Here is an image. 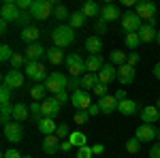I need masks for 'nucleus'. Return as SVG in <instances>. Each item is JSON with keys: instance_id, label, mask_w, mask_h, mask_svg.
<instances>
[{"instance_id": "obj_1", "label": "nucleus", "mask_w": 160, "mask_h": 158, "mask_svg": "<svg viewBox=\"0 0 160 158\" xmlns=\"http://www.w3.org/2000/svg\"><path fill=\"white\" fill-rule=\"evenodd\" d=\"M51 41H53L56 47H60V49L68 47V45H73V41H75V30L68 24L56 26L53 32H51Z\"/></svg>"}, {"instance_id": "obj_2", "label": "nucleus", "mask_w": 160, "mask_h": 158, "mask_svg": "<svg viewBox=\"0 0 160 158\" xmlns=\"http://www.w3.org/2000/svg\"><path fill=\"white\" fill-rule=\"evenodd\" d=\"M135 13L143 19V24H149V26H156V4L152 2V0H137V7H135Z\"/></svg>"}, {"instance_id": "obj_3", "label": "nucleus", "mask_w": 160, "mask_h": 158, "mask_svg": "<svg viewBox=\"0 0 160 158\" xmlns=\"http://www.w3.org/2000/svg\"><path fill=\"white\" fill-rule=\"evenodd\" d=\"M53 7H56V2H53V0H32L30 13H32V17H34V19L43 22V19L53 17Z\"/></svg>"}, {"instance_id": "obj_4", "label": "nucleus", "mask_w": 160, "mask_h": 158, "mask_svg": "<svg viewBox=\"0 0 160 158\" xmlns=\"http://www.w3.org/2000/svg\"><path fill=\"white\" fill-rule=\"evenodd\" d=\"M66 71H68V75L71 77H83V75L88 73V69H86V60L81 58V54H68L66 56Z\"/></svg>"}, {"instance_id": "obj_5", "label": "nucleus", "mask_w": 160, "mask_h": 158, "mask_svg": "<svg viewBox=\"0 0 160 158\" xmlns=\"http://www.w3.org/2000/svg\"><path fill=\"white\" fill-rule=\"evenodd\" d=\"M45 88H47V92H51V94L56 96L58 92H62V90L68 88V77L64 73H60V71H53V73H49V77L45 79Z\"/></svg>"}, {"instance_id": "obj_6", "label": "nucleus", "mask_w": 160, "mask_h": 158, "mask_svg": "<svg viewBox=\"0 0 160 158\" xmlns=\"http://www.w3.org/2000/svg\"><path fill=\"white\" fill-rule=\"evenodd\" d=\"M120 24H122L124 32L128 34V32H139L141 26H143V19H141L135 11H126L122 15V19H120Z\"/></svg>"}, {"instance_id": "obj_7", "label": "nucleus", "mask_w": 160, "mask_h": 158, "mask_svg": "<svg viewBox=\"0 0 160 158\" xmlns=\"http://www.w3.org/2000/svg\"><path fill=\"white\" fill-rule=\"evenodd\" d=\"M24 73H26V77H30V79H34V81H43L45 84V79L49 77L47 75V71H45V66L41 64V62H26V66H24Z\"/></svg>"}, {"instance_id": "obj_8", "label": "nucleus", "mask_w": 160, "mask_h": 158, "mask_svg": "<svg viewBox=\"0 0 160 158\" xmlns=\"http://www.w3.org/2000/svg\"><path fill=\"white\" fill-rule=\"evenodd\" d=\"M19 7H17V2L15 0H7V2H2V7H0V19H4V22H9V24H17V19H19Z\"/></svg>"}, {"instance_id": "obj_9", "label": "nucleus", "mask_w": 160, "mask_h": 158, "mask_svg": "<svg viewBox=\"0 0 160 158\" xmlns=\"http://www.w3.org/2000/svg\"><path fill=\"white\" fill-rule=\"evenodd\" d=\"M71 105H73L77 111H88L90 105H92L90 92H86V90H75L73 94H71Z\"/></svg>"}, {"instance_id": "obj_10", "label": "nucleus", "mask_w": 160, "mask_h": 158, "mask_svg": "<svg viewBox=\"0 0 160 158\" xmlns=\"http://www.w3.org/2000/svg\"><path fill=\"white\" fill-rule=\"evenodd\" d=\"M24 71H17V69H11V71H7V73L2 75V85H7V88H11V90H17V88H22L24 85Z\"/></svg>"}, {"instance_id": "obj_11", "label": "nucleus", "mask_w": 160, "mask_h": 158, "mask_svg": "<svg viewBox=\"0 0 160 158\" xmlns=\"http://www.w3.org/2000/svg\"><path fill=\"white\" fill-rule=\"evenodd\" d=\"M4 139L9 141V143H19L22 139H24V128H22V122H11V124H7L4 126Z\"/></svg>"}, {"instance_id": "obj_12", "label": "nucleus", "mask_w": 160, "mask_h": 158, "mask_svg": "<svg viewBox=\"0 0 160 158\" xmlns=\"http://www.w3.org/2000/svg\"><path fill=\"white\" fill-rule=\"evenodd\" d=\"M124 13L120 11V7L118 4H113V2H107V4H102V9H100V19L102 22H115V19H122Z\"/></svg>"}, {"instance_id": "obj_13", "label": "nucleus", "mask_w": 160, "mask_h": 158, "mask_svg": "<svg viewBox=\"0 0 160 158\" xmlns=\"http://www.w3.org/2000/svg\"><path fill=\"white\" fill-rule=\"evenodd\" d=\"M135 137L141 141V143H149V141H154V139L158 137V130H156L152 124H141V126L135 130Z\"/></svg>"}, {"instance_id": "obj_14", "label": "nucleus", "mask_w": 160, "mask_h": 158, "mask_svg": "<svg viewBox=\"0 0 160 158\" xmlns=\"http://www.w3.org/2000/svg\"><path fill=\"white\" fill-rule=\"evenodd\" d=\"M41 105H43V115H45V118H58V115H60L62 105L56 100V96H47Z\"/></svg>"}, {"instance_id": "obj_15", "label": "nucleus", "mask_w": 160, "mask_h": 158, "mask_svg": "<svg viewBox=\"0 0 160 158\" xmlns=\"http://www.w3.org/2000/svg\"><path fill=\"white\" fill-rule=\"evenodd\" d=\"M137 77V71L135 66H130V64H122V66H118V81L122 85H130L135 81Z\"/></svg>"}, {"instance_id": "obj_16", "label": "nucleus", "mask_w": 160, "mask_h": 158, "mask_svg": "<svg viewBox=\"0 0 160 158\" xmlns=\"http://www.w3.org/2000/svg\"><path fill=\"white\" fill-rule=\"evenodd\" d=\"M24 56H26V60H30V62H38L41 58H47V47H43L41 43L28 45Z\"/></svg>"}, {"instance_id": "obj_17", "label": "nucleus", "mask_w": 160, "mask_h": 158, "mask_svg": "<svg viewBox=\"0 0 160 158\" xmlns=\"http://www.w3.org/2000/svg\"><path fill=\"white\" fill-rule=\"evenodd\" d=\"M19 37H22V41H24L26 45H34L38 38L43 37V30L37 28V26H28V28L22 30V34H19Z\"/></svg>"}, {"instance_id": "obj_18", "label": "nucleus", "mask_w": 160, "mask_h": 158, "mask_svg": "<svg viewBox=\"0 0 160 158\" xmlns=\"http://www.w3.org/2000/svg\"><path fill=\"white\" fill-rule=\"evenodd\" d=\"M98 79L102 81V84H107V85L113 84V81L118 79V66H113L111 62H107V64L98 71Z\"/></svg>"}, {"instance_id": "obj_19", "label": "nucleus", "mask_w": 160, "mask_h": 158, "mask_svg": "<svg viewBox=\"0 0 160 158\" xmlns=\"http://www.w3.org/2000/svg\"><path fill=\"white\" fill-rule=\"evenodd\" d=\"M86 51H88V56H100V51H102V38L98 34L88 37L86 38Z\"/></svg>"}, {"instance_id": "obj_20", "label": "nucleus", "mask_w": 160, "mask_h": 158, "mask_svg": "<svg viewBox=\"0 0 160 158\" xmlns=\"http://www.w3.org/2000/svg\"><path fill=\"white\" fill-rule=\"evenodd\" d=\"M98 107H100V113H105V115H111L113 111L118 109V100H115V96L107 94V96L98 98Z\"/></svg>"}, {"instance_id": "obj_21", "label": "nucleus", "mask_w": 160, "mask_h": 158, "mask_svg": "<svg viewBox=\"0 0 160 158\" xmlns=\"http://www.w3.org/2000/svg\"><path fill=\"white\" fill-rule=\"evenodd\" d=\"M160 118V111L156 105H145L143 109H141V120L143 124H154V122H158Z\"/></svg>"}, {"instance_id": "obj_22", "label": "nucleus", "mask_w": 160, "mask_h": 158, "mask_svg": "<svg viewBox=\"0 0 160 158\" xmlns=\"http://www.w3.org/2000/svg\"><path fill=\"white\" fill-rule=\"evenodd\" d=\"M41 147H43V152L45 154H56L58 150H60V139L56 137V135H49V137H43V143H41Z\"/></svg>"}, {"instance_id": "obj_23", "label": "nucleus", "mask_w": 160, "mask_h": 158, "mask_svg": "<svg viewBox=\"0 0 160 158\" xmlns=\"http://www.w3.org/2000/svg\"><path fill=\"white\" fill-rule=\"evenodd\" d=\"M37 126H38V130H41V135H45V137L56 135V130H58V124H56L53 118H43L41 122H37Z\"/></svg>"}, {"instance_id": "obj_24", "label": "nucleus", "mask_w": 160, "mask_h": 158, "mask_svg": "<svg viewBox=\"0 0 160 158\" xmlns=\"http://www.w3.org/2000/svg\"><path fill=\"white\" fill-rule=\"evenodd\" d=\"M100 9L102 7H98V2H94V0H86L81 4V13L86 17H96V19H100Z\"/></svg>"}, {"instance_id": "obj_25", "label": "nucleus", "mask_w": 160, "mask_h": 158, "mask_svg": "<svg viewBox=\"0 0 160 158\" xmlns=\"http://www.w3.org/2000/svg\"><path fill=\"white\" fill-rule=\"evenodd\" d=\"M118 111H120L122 115H135L137 111H139V103L132 100V98H126L122 103H118Z\"/></svg>"}, {"instance_id": "obj_26", "label": "nucleus", "mask_w": 160, "mask_h": 158, "mask_svg": "<svg viewBox=\"0 0 160 158\" xmlns=\"http://www.w3.org/2000/svg\"><path fill=\"white\" fill-rule=\"evenodd\" d=\"M156 34H158V30H156L154 26H149V24H143L141 30H139L141 43H154V41H156Z\"/></svg>"}, {"instance_id": "obj_27", "label": "nucleus", "mask_w": 160, "mask_h": 158, "mask_svg": "<svg viewBox=\"0 0 160 158\" xmlns=\"http://www.w3.org/2000/svg\"><path fill=\"white\" fill-rule=\"evenodd\" d=\"M30 118V109H28V105L26 103H15L13 105V120L15 122H24Z\"/></svg>"}, {"instance_id": "obj_28", "label": "nucleus", "mask_w": 160, "mask_h": 158, "mask_svg": "<svg viewBox=\"0 0 160 158\" xmlns=\"http://www.w3.org/2000/svg\"><path fill=\"white\" fill-rule=\"evenodd\" d=\"M102 66H105L102 56H88V58H86V69H88V73H98Z\"/></svg>"}, {"instance_id": "obj_29", "label": "nucleus", "mask_w": 160, "mask_h": 158, "mask_svg": "<svg viewBox=\"0 0 160 158\" xmlns=\"http://www.w3.org/2000/svg\"><path fill=\"white\" fill-rule=\"evenodd\" d=\"M47 60L51 62V64H62V62L66 60V56H64V49L60 47H47Z\"/></svg>"}, {"instance_id": "obj_30", "label": "nucleus", "mask_w": 160, "mask_h": 158, "mask_svg": "<svg viewBox=\"0 0 160 158\" xmlns=\"http://www.w3.org/2000/svg\"><path fill=\"white\" fill-rule=\"evenodd\" d=\"M98 73H86L83 77H81V90H94V85L98 84Z\"/></svg>"}, {"instance_id": "obj_31", "label": "nucleus", "mask_w": 160, "mask_h": 158, "mask_svg": "<svg viewBox=\"0 0 160 158\" xmlns=\"http://www.w3.org/2000/svg\"><path fill=\"white\" fill-rule=\"evenodd\" d=\"M30 96L34 98L37 103H43L45 98H47V88H45V84H37L30 88Z\"/></svg>"}, {"instance_id": "obj_32", "label": "nucleus", "mask_w": 160, "mask_h": 158, "mask_svg": "<svg viewBox=\"0 0 160 158\" xmlns=\"http://www.w3.org/2000/svg\"><path fill=\"white\" fill-rule=\"evenodd\" d=\"M53 17H56L58 22H68V19H71V13H68V9H66L62 2H56V7H53Z\"/></svg>"}, {"instance_id": "obj_33", "label": "nucleus", "mask_w": 160, "mask_h": 158, "mask_svg": "<svg viewBox=\"0 0 160 158\" xmlns=\"http://www.w3.org/2000/svg\"><path fill=\"white\" fill-rule=\"evenodd\" d=\"M68 141L73 143V147H83V145H88V137L81 130H75V133H71V137H68Z\"/></svg>"}, {"instance_id": "obj_34", "label": "nucleus", "mask_w": 160, "mask_h": 158, "mask_svg": "<svg viewBox=\"0 0 160 158\" xmlns=\"http://www.w3.org/2000/svg\"><path fill=\"white\" fill-rule=\"evenodd\" d=\"M126 58H128V54H124V51H120V49H113V51L109 54V62L113 64V66L126 64Z\"/></svg>"}, {"instance_id": "obj_35", "label": "nucleus", "mask_w": 160, "mask_h": 158, "mask_svg": "<svg viewBox=\"0 0 160 158\" xmlns=\"http://www.w3.org/2000/svg\"><path fill=\"white\" fill-rule=\"evenodd\" d=\"M124 45L130 49V51H135L139 45H141V38H139V32H128L126 37H124Z\"/></svg>"}, {"instance_id": "obj_36", "label": "nucleus", "mask_w": 160, "mask_h": 158, "mask_svg": "<svg viewBox=\"0 0 160 158\" xmlns=\"http://www.w3.org/2000/svg\"><path fill=\"white\" fill-rule=\"evenodd\" d=\"M86 24V15H83V13L81 11H77V13H71V19H68V26H71V28H81V26Z\"/></svg>"}, {"instance_id": "obj_37", "label": "nucleus", "mask_w": 160, "mask_h": 158, "mask_svg": "<svg viewBox=\"0 0 160 158\" xmlns=\"http://www.w3.org/2000/svg\"><path fill=\"white\" fill-rule=\"evenodd\" d=\"M26 56L24 54H17V51H15V54H13V58H11V69H17V71H22V69H24L26 66Z\"/></svg>"}, {"instance_id": "obj_38", "label": "nucleus", "mask_w": 160, "mask_h": 158, "mask_svg": "<svg viewBox=\"0 0 160 158\" xmlns=\"http://www.w3.org/2000/svg\"><path fill=\"white\" fill-rule=\"evenodd\" d=\"M30 115H32V120L41 122L45 115H43V105L41 103H30Z\"/></svg>"}, {"instance_id": "obj_39", "label": "nucleus", "mask_w": 160, "mask_h": 158, "mask_svg": "<svg viewBox=\"0 0 160 158\" xmlns=\"http://www.w3.org/2000/svg\"><path fill=\"white\" fill-rule=\"evenodd\" d=\"M139 150H141V141H139L137 137H130V139L126 141V152H128V154H139Z\"/></svg>"}, {"instance_id": "obj_40", "label": "nucleus", "mask_w": 160, "mask_h": 158, "mask_svg": "<svg viewBox=\"0 0 160 158\" xmlns=\"http://www.w3.org/2000/svg\"><path fill=\"white\" fill-rule=\"evenodd\" d=\"M13 54H15V51H13L7 43H2V45H0V62H11Z\"/></svg>"}, {"instance_id": "obj_41", "label": "nucleus", "mask_w": 160, "mask_h": 158, "mask_svg": "<svg viewBox=\"0 0 160 158\" xmlns=\"http://www.w3.org/2000/svg\"><path fill=\"white\" fill-rule=\"evenodd\" d=\"M11 88H7V85H0V105H7V103H11Z\"/></svg>"}, {"instance_id": "obj_42", "label": "nucleus", "mask_w": 160, "mask_h": 158, "mask_svg": "<svg viewBox=\"0 0 160 158\" xmlns=\"http://www.w3.org/2000/svg\"><path fill=\"white\" fill-rule=\"evenodd\" d=\"M94 156V152H92V145H83L77 150V154H75V158H92Z\"/></svg>"}, {"instance_id": "obj_43", "label": "nucleus", "mask_w": 160, "mask_h": 158, "mask_svg": "<svg viewBox=\"0 0 160 158\" xmlns=\"http://www.w3.org/2000/svg\"><path fill=\"white\" fill-rule=\"evenodd\" d=\"M56 137H58V139H62V141H64V139H68V137H71V130H68V126H66V124H58Z\"/></svg>"}, {"instance_id": "obj_44", "label": "nucleus", "mask_w": 160, "mask_h": 158, "mask_svg": "<svg viewBox=\"0 0 160 158\" xmlns=\"http://www.w3.org/2000/svg\"><path fill=\"white\" fill-rule=\"evenodd\" d=\"M107 90H109V85L102 84V81H98V84L94 85V90H92V92H94L98 98H102V96H107Z\"/></svg>"}, {"instance_id": "obj_45", "label": "nucleus", "mask_w": 160, "mask_h": 158, "mask_svg": "<svg viewBox=\"0 0 160 158\" xmlns=\"http://www.w3.org/2000/svg\"><path fill=\"white\" fill-rule=\"evenodd\" d=\"M88 120H90V113H88V111H77V113H75V118H73V122H75V124H79V126H81V124H86Z\"/></svg>"}, {"instance_id": "obj_46", "label": "nucleus", "mask_w": 160, "mask_h": 158, "mask_svg": "<svg viewBox=\"0 0 160 158\" xmlns=\"http://www.w3.org/2000/svg\"><path fill=\"white\" fill-rule=\"evenodd\" d=\"M68 88H71V90H81V77H71V75H68Z\"/></svg>"}, {"instance_id": "obj_47", "label": "nucleus", "mask_w": 160, "mask_h": 158, "mask_svg": "<svg viewBox=\"0 0 160 158\" xmlns=\"http://www.w3.org/2000/svg\"><path fill=\"white\" fill-rule=\"evenodd\" d=\"M139 62H141V56H139L137 51H130V54H128V58H126V64H130V66H137Z\"/></svg>"}, {"instance_id": "obj_48", "label": "nucleus", "mask_w": 160, "mask_h": 158, "mask_svg": "<svg viewBox=\"0 0 160 158\" xmlns=\"http://www.w3.org/2000/svg\"><path fill=\"white\" fill-rule=\"evenodd\" d=\"M56 100H58L60 105H66V103H71V96H68V92H66V90H62V92L56 94Z\"/></svg>"}, {"instance_id": "obj_49", "label": "nucleus", "mask_w": 160, "mask_h": 158, "mask_svg": "<svg viewBox=\"0 0 160 158\" xmlns=\"http://www.w3.org/2000/svg\"><path fill=\"white\" fill-rule=\"evenodd\" d=\"M94 30H96L98 34H105V32H107V22H102V19H96V24H94Z\"/></svg>"}, {"instance_id": "obj_50", "label": "nucleus", "mask_w": 160, "mask_h": 158, "mask_svg": "<svg viewBox=\"0 0 160 158\" xmlns=\"http://www.w3.org/2000/svg\"><path fill=\"white\" fill-rule=\"evenodd\" d=\"M22 156H24V154H22V152H17L15 147H11V150H7V152L2 154V158H22Z\"/></svg>"}, {"instance_id": "obj_51", "label": "nucleus", "mask_w": 160, "mask_h": 158, "mask_svg": "<svg viewBox=\"0 0 160 158\" xmlns=\"http://www.w3.org/2000/svg\"><path fill=\"white\" fill-rule=\"evenodd\" d=\"M149 158H160V143L158 141L149 147Z\"/></svg>"}, {"instance_id": "obj_52", "label": "nucleus", "mask_w": 160, "mask_h": 158, "mask_svg": "<svg viewBox=\"0 0 160 158\" xmlns=\"http://www.w3.org/2000/svg\"><path fill=\"white\" fill-rule=\"evenodd\" d=\"M113 96H115V100H118V103H122V100H126V90H124V88H120V90H115V94H113Z\"/></svg>"}, {"instance_id": "obj_53", "label": "nucleus", "mask_w": 160, "mask_h": 158, "mask_svg": "<svg viewBox=\"0 0 160 158\" xmlns=\"http://www.w3.org/2000/svg\"><path fill=\"white\" fill-rule=\"evenodd\" d=\"M71 150H73V143H71L68 139L60 141V152H71Z\"/></svg>"}, {"instance_id": "obj_54", "label": "nucleus", "mask_w": 160, "mask_h": 158, "mask_svg": "<svg viewBox=\"0 0 160 158\" xmlns=\"http://www.w3.org/2000/svg\"><path fill=\"white\" fill-rule=\"evenodd\" d=\"M92 152H94V156H100V154L105 152V145H102V143H94V145H92Z\"/></svg>"}, {"instance_id": "obj_55", "label": "nucleus", "mask_w": 160, "mask_h": 158, "mask_svg": "<svg viewBox=\"0 0 160 158\" xmlns=\"http://www.w3.org/2000/svg\"><path fill=\"white\" fill-rule=\"evenodd\" d=\"M88 113H90V115H98V113H100L98 103H92V105H90V109H88Z\"/></svg>"}, {"instance_id": "obj_56", "label": "nucleus", "mask_w": 160, "mask_h": 158, "mask_svg": "<svg viewBox=\"0 0 160 158\" xmlns=\"http://www.w3.org/2000/svg\"><path fill=\"white\" fill-rule=\"evenodd\" d=\"M7 30H9V22H4V19H0V32H2V37L7 34Z\"/></svg>"}, {"instance_id": "obj_57", "label": "nucleus", "mask_w": 160, "mask_h": 158, "mask_svg": "<svg viewBox=\"0 0 160 158\" xmlns=\"http://www.w3.org/2000/svg\"><path fill=\"white\" fill-rule=\"evenodd\" d=\"M152 73H154V77H156V79H160V62H156V64H154Z\"/></svg>"}, {"instance_id": "obj_58", "label": "nucleus", "mask_w": 160, "mask_h": 158, "mask_svg": "<svg viewBox=\"0 0 160 158\" xmlns=\"http://www.w3.org/2000/svg\"><path fill=\"white\" fill-rule=\"evenodd\" d=\"M126 7H137V0H122Z\"/></svg>"}, {"instance_id": "obj_59", "label": "nucleus", "mask_w": 160, "mask_h": 158, "mask_svg": "<svg viewBox=\"0 0 160 158\" xmlns=\"http://www.w3.org/2000/svg\"><path fill=\"white\" fill-rule=\"evenodd\" d=\"M156 43L160 45V30H158V34H156Z\"/></svg>"}, {"instance_id": "obj_60", "label": "nucleus", "mask_w": 160, "mask_h": 158, "mask_svg": "<svg viewBox=\"0 0 160 158\" xmlns=\"http://www.w3.org/2000/svg\"><path fill=\"white\" fill-rule=\"evenodd\" d=\"M156 107H158V111H160V98H158V100H156Z\"/></svg>"}, {"instance_id": "obj_61", "label": "nucleus", "mask_w": 160, "mask_h": 158, "mask_svg": "<svg viewBox=\"0 0 160 158\" xmlns=\"http://www.w3.org/2000/svg\"><path fill=\"white\" fill-rule=\"evenodd\" d=\"M156 141H158V143H160V130H158V137H156Z\"/></svg>"}, {"instance_id": "obj_62", "label": "nucleus", "mask_w": 160, "mask_h": 158, "mask_svg": "<svg viewBox=\"0 0 160 158\" xmlns=\"http://www.w3.org/2000/svg\"><path fill=\"white\" fill-rule=\"evenodd\" d=\"M22 158H32V156H30V154H24V156H22Z\"/></svg>"}, {"instance_id": "obj_63", "label": "nucleus", "mask_w": 160, "mask_h": 158, "mask_svg": "<svg viewBox=\"0 0 160 158\" xmlns=\"http://www.w3.org/2000/svg\"><path fill=\"white\" fill-rule=\"evenodd\" d=\"M158 122H160V118H158Z\"/></svg>"}]
</instances>
